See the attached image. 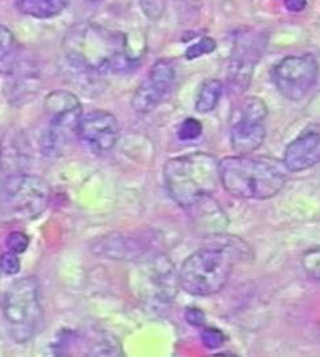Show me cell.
I'll return each instance as SVG.
<instances>
[{
  "mask_svg": "<svg viewBox=\"0 0 320 357\" xmlns=\"http://www.w3.org/2000/svg\"><path fill=\"white\" fill-rule=\"evenodd\" d=\"M302 266L310 278L320 280V248L306 251L302 258Z\"/></svg>",
  "mask_w": 320,
  "mask_h": 357,
  "instance_id": "obj_21",
  "label": "cell"
},
{
  "mask_svg": "<svg viewBox=\"0 0 320 357\" xmlns=\"http://www.w3.org/2000/svg\"><path fill=\"white\" fill-rule=\"evenodd\" d=\"M51 188L33 174H16L3 179L1 211L15 220H35L49 205Z\"/></svg>",
  "mask_w": 320,
  "mask_h": 357,
  "instance_id": "obj_7",
  "label": "cell"
},
{
  "mask_svg": "<svg viewBox=\"0 0 320 357\" xmlns=\"http://www.w3.org/2000/svg\"><path fill=\"white\" fill-rule=\"evenodd\" d=\"M320 162V128H308L289 144L284 151L283 165L290 172L308 170Z\"/></svg>",
  "mask_w": 320,
  "mask_h": 357,
  "instance_id": "obj_12",
  "label": "cell"
},
{
  "mask_svg": "<svg viewBox=\"0 0 320 357\" xmlns=\"http://www.w3.org/2000/svg\"><path fill=\"white\" fill-rule=\"evenodd\" d=\"M17 45L10 28L0 23V73L11 75L16 68Z\"/></svg>",
  "mask_w": 320,
  "mask_h": 357,
  "instance_id": "obj_18",
  "label": "cell"
},
{
  "mask_svg": "<svg viewBox=\"0 0 320 357\" xmlns=\"http://www.w3.org/2000/svg\"><path fill=\"white\" fill-rule=\"evenodd\" d=\"M44 109L48 125L42 138V151L48 157H56L70 145L73 137H77L83 107L73 93L55 91L45 97Z\"/></svg>",
  "mask_w": 320,
  "mask_h": 357,
  "instance_id": "obj_6",
  "label": "cell"
},
{
  "mask_svg": "<svg viewBox=\"0 0 320 357\" xmlns=\"http://www.w3.org/2000/svg\"><path fill=\"white\" fill-rule=\"evenodd\" d=\"M268 43L266 32H243L238 36L227 61L226 83L233 93H243L251 83L257 64L265 54Z\"/></svg>",
  "mask_w": 320,
  "mask_h": 357,
  "instance_id": "obj_8",
  "label": "cell"
},
{
  "mask_svg": "<svg viewBox=\"0 0 320 357\" xmlns=\"http://www.w3.org/2000/svg\"><path fill=\"white\" fill-rule=\"evenodd\" d=\"M267 113H268V110H267L264 100H261L258 97H247L242 101V104L238 109V117L264 121Z\"/></svg>",
  "mask_w": 320,
  "mask_h": 357,
  "instance_id": "obj_19",
  "label": "cell"
},
{
  "mask_svg": "<svg viewBox=\"0 0 320 357\" xmlns=\"http://www.w3.org/2000/svg\"><path fill=\"white\" fill-rule=\"evenodd\" d=\"M164 182L172 199L189 208L218 189L220 162L199 151L172 158L164 166Z\"/></svg>",
  "mask_w": 320,
  "mask_h": 357,
  "instance_id": "obj_3",
  "label": "cell"
},
{
  "mask_svg": "<svg viewBox=\"0 0 320 357\" xmlns=\"http://www.w3.org/2000/svg\"><path fill=\"white\" fill-rule=\"evenodd\" d=\"M8 332L16 343L24 344L38 333L43 320L40 284L33 276L16 280L1 303Z\"/></svg>",
  "mask_w": 320,
  "mask_h": 357,
  "instance_id": "obj_5",
  "label": "cell"
},
{
  "mask_svg": "<svg viewBox=\"0 0 320 357\" xmlns=\"http://www.w3.org/2000/svg\"><path fill=\"white\" fill-rule=\"evenodd\" d=\"M139 4L145 15L153 20L161 17V15L164 14V8H165L164 0H139Z\"/></svg>",
  "mask_w": 320,
  "mask_h": 357,
  "instance_id": "obj_26",
  "label": "cell"
},
{
  "mask_svg": "<svg viewBox=\"0 0 320 357\" xmlns=\"http://www.w3.org/2000/svg\"><path fill=\"white\" fill-rule=\"evenodd\" d=\"M319 76V64L312 55H293L280 60L273 70V82L279 93L298 101L307 96Z\"/></svg>",
  "mask_w": 320,
  "mask_h": 357,
  "instance_id": "obj_9",
  "label": "cell"
},
{
  "mask_svg": "<svg viewBox=\"0 0 320 357\" xmlns=\"http://www.w3.org/2000/svg\"><path fill=\"white\" fill-rule=\"evenodd\" d=\"M6 245L10 251H13L15 254H23L28 246H29V238L22 231H14L10 234L6 239Z\"/></svg>",
  "mask_w": 320,
  "mask_h": 357,
  "instance_id": "obj_25",
  "label": "cell"
},
{
  "mask_svg": "<svg viewBox=\"0 0 320 357\" xmlns=\"http://www.w3.org/2000/svg\"><path fill=\"white\" fill-rule=\"evenodd\" d=\"M0 273L10 276L20 273V259L17 254L8 250L0 255Z\"/></svg>",
  "mask_w": 320,
  "mask_h": 357,
  "instance_id": "obj_24",
  "label": "cell"
},
{
  "mask_svg": "<svg viewBox=\"0 0 320 357\" xmlns=\"http://www.w3.org/2000/svg\"><path fill=\"white\" fill-rule=\"evenodd\" d=\"M220 177L224 190L241 199H268L286 185V173L277 164L246 155L220 161Z\"/></svg>",
  "mask_w": 320,
  "mask_h": 357,
  "instance_id": "obj_4",
  "label": "cell"
},
{
  "mask_svg": "<svg viewBox=\"0 0 320 357\" xmlns=\"http://www.w3.org/2000/svg\"><path fill=\"white\" fill-rule=\"evenodd\" d=\"M284 7L290 13H302L307 7V0H284Z\"/></svg>",
  "mask_w": 320,
  "mask_h": 357,
  "instance_id": "obj_28",
  "label": "cell"
},
{
  "mask_svg": "<svg viewBox=\"0 0 320 357\" xmlns=\"http://www.w3.org/2000/svg\"><path fill=\"white\" fill-rule=\"evenodd\" d=\"M266 138V128L262 121L238 117L230 132L231 148L238 155H247L259 149Z\"/></svg>",
  "mask_w": 320,
  "mask_h": 357,
  "instance_id": "obj_14",
  "label": "cell"
},
{
  "mask_svg": "<svg viewBox=\"0 0 320 357\" xmlns=\"http://www.w3.org/2000/svg\"><path fill=\"white\" fill-rule=\"evenodd\" d=\"M223 95V85L217 79H209L204 82L195 100V110L198 113H209L215 109Z\"/></svg>",
  "mask_w": 320,
  "mask_h": 357,
  "instance_id": "obj_17",
  "label": "cell"
},
{
  "mask_svg": "<svg viewBox=\"0 0 320 357\" xmlns=\"http://www.w3.org/2000/svg\"><path fill=\"white\" fill-rule=\"evenodd\" d=\"M70 63L98 75H124L139 61L126 54L123 36L98 24L80 23L70 28L64 40Z\"/></svg>",
  "mask_w": 320,
  "mask_h": 357,
  "instance_id": "obj_1",
  "label": "cell"
},
{
  "mask_svg": "<svg viewBox=\"0 0 320 357\" xmlns=\"http://www.w3.org/2000/svg\"><path fill=\"white\" fill-rule=\"evenodd\" d=\"M86 1H89V3H98V1H101V0H86Z\"/></svg>",
  "mask_w": 320,
  "mask_h": 357,
  "instance_id": "obj_29",
  "label": "cell"
},
{
  "mask_svg": "<svg viewBox=\"0 0 320 357\" xmlns=\"http://www.w3.org/2000/svg\"><path fill=\"white\" fill-rule=\"evenodd\" d=\"M250 257V248L239 238L221 235L217 245L195 251L182 263L180 287L193 296L218 294L227 284L234 263Z\"/></svg>",
  "mask_w": 320,
  "mask_h": 357,
  "instance_id": "obj_2",
  "label": "cell"
},
{
  "mask_svg": "<svg viewBox=\"0 0 320 357\" xmlns=\"http://www.w3.org/2000/svg\"><path fill=\"white\" fill-rule=\"evenodd\" d=\"M70 0H16L15 6L20 14L35 19H51L61 14Z\"/></svg>",
  "mask_w": 320,
  "mask_h": 357,
  "instance_id": "obj_16",
  "label": "cell"
},
{
  "mask_svg": "<svg viewBox=\"0 0 320 357\" xmlns=\"http://www.w3.org/2000/svg\"><path fill=\"white\" fill-rule=\"evenodd\" d=\"M185 319L186 321L192 326V327H197V328H201L205 326L206 323V316L205 312L199 308H195V307H190L186 310L185 312Z\"/></svg>",
  "mask_w": 320,
  "mask_h": 357,
  "instance_id": "obj_27",
  "label": "cell"
},
{
  "mask_svg": "<svg viewBox=\"0 0 320 357\" xmlns=\"http://www.w3.org/2000/svg\"><path fill=\"white\" fill-rule=\"evenodd\" d=\"M188 1H193V3H195V1H198V0H188Z\"/></svg>",
  "mask_w": 320,
  "mask_h": 357,
  "instance_id": "obj_30",
  "label": "cell"
},
{
  "mask_svg": "<svg viewBox=\"0 0 320 357\" xmlns=\"http://www.w3.org/2000/svg\"><path fill=\"white\" fill-rule=\"evenodd\" d=\"M215 48H217V43L214 42L211 38H202L199 42L192 44L186 50L185 57L188 60H195L201 56L209 55L215 51Z\"/></svg>",
  "mask_w": 320,
  "mask_h": 357,
  "instance_id": "obj_22",
  "label": "cell"
},
{
  "mask_svg": "<svg viewBox=\"0 0 320 357\" xmlns=\"http://www.w3.org/2000/svg\"><path fill=\"white\" fill-rule=\"evenodd\" d=\"M201 340L209 349H220L226 343V335L218 328H204L201 332Z\"/></svg>",
  "mask_w": 320,
  "mask_h": 357,
  "instance_id": "obj_23",
  "label": "cell"
},
{
  "mask_svg": "<svg viewBox=\"0 0 320 357\" xmlns=\"http://www.w3.org/2000/svg\"><path fill=\"white\" fill-rule=\"evenodd\" d=\"M202 132H204V128L202 124L197 120V119H186L182 121L181 125L178 126V130H177V137L180 141H195L197 138L202 136Z\"/></svg>",
  "mask_w": 320,
  "mask_h": 357,
  "instance_id": "obj_20",
  "label": "cell"
},
{
  "mask_svg": "<svg viewBox=\"0 0 320 357\" xmlns=\"http://www.w3.org/2000/svg\"><path fill=\"white\" fill-rule=\"evenodd\" d=\"M31 146L27 138L17 130L7 132L0 141V173L4 179L23 174L29 165Z\"/></svg>",
  "mask_w": 320,
  "mask_h": 357,
  "instance_id": "obj_13",
  "label": "cell"
},
{
  "mask_svg": "<svg viewBox=\"0 0 320 357\" xmlns=\"http://www.w3.org/2000/svg\"><path fill=\"white\" fill-rule=\"evenodd\" d=\"M189 208H195V220L204 227L206 233L210 231V233L218 234L220 231H223L229 225V220L223 214L222 208L214 199H211V195L204 198L202 201L197 202Z\"/></svg>",
  "mask_w": 320,
  "mask_h": 357,
  "instance_id": "obj_15",
  "label": "cell"
},
{
  "mask_svg": "<svg viewBox=\"0 0 320 357\" xmlns=\"http://www.w3.org/2000/svg\"><path fill=\"white\" fill-rule=\"evenodd\" d=\"M176 83V68L170 60L162 59L153 64L146 77L132 97V108L145 114L165 101Z\"/></svg>",
  "mask_w": 320,
  "mask_h": 357,
  "instance_id": "obj_10",
  "label": "cell"
},
{
  "mask_svg": "<svg viewBox=\"0 0 320 357\" xmlns=\"http://www.w3.org/2000/svg\"><path fill=\"white\" fill-rule=\"evenodd\" d=\"M77 137L95 153L112 151L120 137L117 119L107 110H93L84 114L79 124Z\"/></svg>",
  "mask_w": 320,
  "mask_h": 357,
  "instance_id": "obj_11",
  "label": "cell"
}]
</instances>
